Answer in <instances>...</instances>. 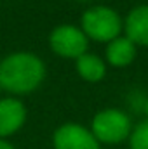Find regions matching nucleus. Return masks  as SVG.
<instances>
[{"label": "nucleus", "mask_w": 148, "mask_h": 149, "mask_svg": "<svg viewBox=\"0 0 148 149\" xmlns=\"http://www.w3.org/2000/svg\"><path fill=\"white\" fill-rule=\"evenodd\" d=\"M129 148L131 149H148V120L138 123L129 137Z\"/></svg>", "instance_id": "9d476101"}, {"label": "nucleus", "mask_w": 148, "mask_h": 149, "mask_svg": "<svg viewBox=\"0 0 148 149\" xmlns=\"http://www.w3.org/2000/svg\"><path fill=\"white\" fill-rule=\"evenodd\" d=\"M80 2H89V0H80Z\"/></svg>", "instance_id": "4468645a"}, {"label": "nucleus", "mask_w": 148, "mask_h": 149, "mask_svg": "<svg viewBox=\"0 0 148 149\" xmlns=\"http://www.w3.org/2000/svg\"><path fill=\"white\" fill-rule=\"evenodd\" d=\"M143 111L147 114V120H148V97L145 99V102H143Z\"/></svg>", "instance_id": "f8f14e48"}, {"label": "nucleus", "mask_w": 148, "mask_h": 149, "mask_svg": "<svg viewBox=\"0 0 148 149\" xmlns=\"http://www.w3.org/2000/svg\"><path fill=\"white\" fill-rule=\"evenodd\" d=\"M54 149H101L91 128L80 123H65L52 134Z\"/></svg>", "instance_id": "39448f33"}, {"label": "nucleus", "mask_w": 148, "mask_h": 149, "mask_svg": "<svg viewBox=\"0 0 148 149\" xmlns=\"http://www.w3.org/2000/svg\"><path fill=\"white\" fill-rule=\"evenodd\" d=\"M75 70L78 76L89 83H96V81H101L106 74V63L96 56V54H91V52H85L84 56H80L77 61H75Z\"/></svg>", "instance_id": "1a4fd4ad"}, {"label": "nucleus", "mask_w": 148, "mask_h": 149, "mask_svg": "<svg viewBox=\"0 0 148 149\" xmlns=\"http://www.w3.org/2000/svg\"><path fill=\"white\" fill-rule=\"evenodd\" d=\"M51 50L65 59H78L89 49V38L85 33L73 24H59L49 35Z\"/></svg>", "instance_id": "20e7f679"}, {"label": "nucleus", "mask_w": 148, "mask_h": 149, "mask_svg": "<svg viewBox=\"0 0 148 149\" xmlns=\"http://www.w3.org/2000/svg\"><path fill=\"white\" fill-rule=\"evenodd\" d=\"M45 78V64L33 52H12L0 61V87L16 95L37 90Z\"/></svg>", "instance_id": "f257e3e1"}, {"label": "nucleus", "mask_w": 148, "mask_h": 149, "mask_svg": "<svg viewBox=\"0 0 148 149\" xmlns=\"http://www.w3.org/2000/svg\"><path fill=\"white\" fill-rule=\"evenodd\" d=\"M0 149H16L11 142H7V141H4V139H0Z\"/></svg>", "instance_id": "9b49d317"}, {"label": "nucleus", "mask_w": 148, "mask_h": 149, "mask_svg": "<svg viewBox=\"0 0 148 149\" xmlns=\"http://www.w3.org/2000/svg\"><path fill=\"white\" fill-rule=\"evenodd\" d=\"M80 30L94 42L110 43L124 31V19L117 10L106 5H92L80 17Z\"/></svg>", "instance_id": "f03ea898"}, {"label": "nucleus", "mask_w": 148, "mask_h": 149, "mask_svg": "<svg viewBox=\"0 0 148 149\" xmlns=\"http://www.w3.org/2000/svg\"><path fill=\"white\" fill-rule=\"evenodd\" d=\"M26 106L23 101L16 97L0 99V139L7 141V137L14 135L26 121Z\"/></svg>", "instance_id": "423d86ee"}, {"label": "nucleus", "mask_w": 148, "mask_h": 149, "mask_svg": "<svg viewBox=\"0 0 148 149\" xmlns=\"http://www.w3.org/2000/svg\"><path fill=\"white\" fill-rule=\"evenodd\" d=\"M91 132L99 144H120L131 137V118L117 108H106L94 114L91 121Z\"/></svg>", "instance_id": "7ed1b4c3"}, {"label": "nucleus", "mask_w": 148, "mask_h": 149, "mask_svg": "<svg viewBox=\"0 0 148 149\" xmlns=\"http://www.w3.org/2000/svg\"><path fill=\"white\" fill-rule=\"evenodd\" d=\"M136 52H138V47L125 35H120L118 38L111 40L110 43H106L105 57H106V63L113 68H125L136 59Z\"/></svg>", "instance_id": "6e6552de"}, {"label": "nucleus", "mask_w": 148, "mask_h": 149, "mask_svg": "<svg viewBox=\"0 0 148 149\" xmlns=\"http://www.w3.org/2000/svg\"><path fill=\"white\" fill-rule=\"evenodd\" d=\"M0 95H2V87H0ZM0 99H2V97H0Z\"/></svg>", "instance_id": "ddd939ff"}, {"label": "nucleus", "mask_w": 148, "mask_h": 149, "mask_svg": "<svg viewBox=\"0 0 148 149\" xmlns=\"http://www.w3.org/2000/svg\"><path fill=\"white\" fill-rule=\"evenodd\" d=\"M124 31L136 47H148V3L129 10L124 21Z\"/></svg>", "instance_id": "0eeeda50"}]
</instances>
